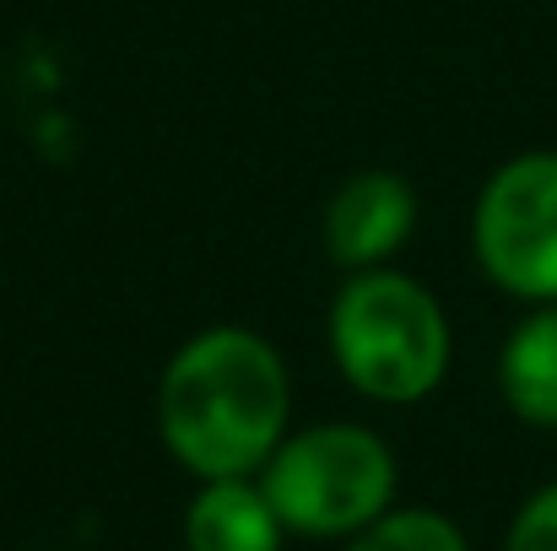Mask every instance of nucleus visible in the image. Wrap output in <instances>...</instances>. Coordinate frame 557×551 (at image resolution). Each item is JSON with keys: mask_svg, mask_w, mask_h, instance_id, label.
<instances>
[{"mask_svg": "<svg viewBox=\"0 0 557 551\" xmlns=\"http://www.w3.org/2000/svg\"><path fill=\"white\" fill-rule=\"evenodd\" d=\"M336 373L373 405H422L444 389L455 330L428 281L379 265L352 271L325 320Z\"/></svg>", "mask_w": 557, "mask_h": 551, "instance_id": "obj_2", "label": "nucleus"}, {"mask_svg": "<svg viewBox=\"0 0 557 551\" xmlns=\"http://www.w3.org/2000/svg\"><path fill=\"white\" fill-rule=\"evenodd\" d=\"M498 395L525 427L557 433V303H536L504 336Z\"/></svg>", "mask_w": 557, "mask_h": 551, "instance_id": "obj_7", "label": "nucleus"}, {"mask_svg": "<svg viewBox=\"0 0 557 551\" xmlns=\"http://www.w3.org/2000/svg\"><path fill=\"white\" fill-rule=\"evenodd\" d=\"M504 551H557V481L536 487L515 509V519L504 530Z\"/></svg>", "mask_w": 557, "mask_h": 551, "instance_id": "obj_9", "label": "nucleus"}, {"mask_svg": "<svg viewBox=\"0 0 557 551\" xmlns=\"http://www.w3.org/2000/svg\"><path fill=\"white\" fill-rule=\"evenodd\" d=\"M293 433V373L271 336L211 325L158 378V438L195 481L260 476Z\"/></svg>", "mask_w": 557, "mask_h": 551, "instance_id": "obj_1", "label": "nucleus"}, {"mask_svg": "<svg viewBox=\"0 0 557 551\" xmlns=\"http://www.w3.org/2000/svg\"><path fill=\"white\" fill-rule=\"evenodd\" d=\"M476 271L515 303H557V152L498 163L471 205Z\"/></svg>", "mask_w": 557, "mask_h": 551, "instance_id": "obj_4", "label": "nucleus"}, {"mask_svg": "<svg viewBox=\"0 0 557 551\" xmlns=\"http://www.w3.org/2000/svg\"><path fill=\"white\" fill-rule=\"evenodd\" d=\"M417 211H422L417 189L395 168H363V174L342 179L336 195L325 200V216H320V238H325L331 265H342L347 276L389 265L411 243Z\"/></svg>", "mask_w": 557, "mask_h": 551, "instance_id": "obj_5", "label": "nucleus"}, {"mask_svg": "<svg viewBox=\"0 0 557 551\" xmlns=\"http://www.w3.org/2000/svg\"><path fill=\"white\" fill-rule=\"evenodd\" d=\"M287 530L260 476L200 481L185 509V551H282Z\"/></svg>", "mask_w": 557, "mask_h": 551, "instance_id": "obj_6", "label": "nucleus"}, {"mask_svg": "<svg viewBox=\"0 0 557 551\" xmlns=\"http://www.w3.org/2000/svg\"><path fill=\"white\" fill-rule=\"evenodd\" d=\"M260 487L287 536L352 541L395 509L400 460L363 422H314L293 427L265 460Z\"/></svg>", "mask_w": 557, "mask_h": 551, "instance_id": "obj_3", "label": "nucleus"}, {"mask_svg": "<svg viewBox=\"0 0 557 551\" xmlns=\"http://www.w3.org/2000/svg\"><path fill=\"white\" fill-rule=\"evenodd\" d=\"M347 551H471L466 530L438 514V509H389L384 519H373L369 530H358Z\"/></svg>", "mask_w": 557, "mask_h": 551, "instance_id": "obj_8", "label": "nucleus"}]
</instances>
